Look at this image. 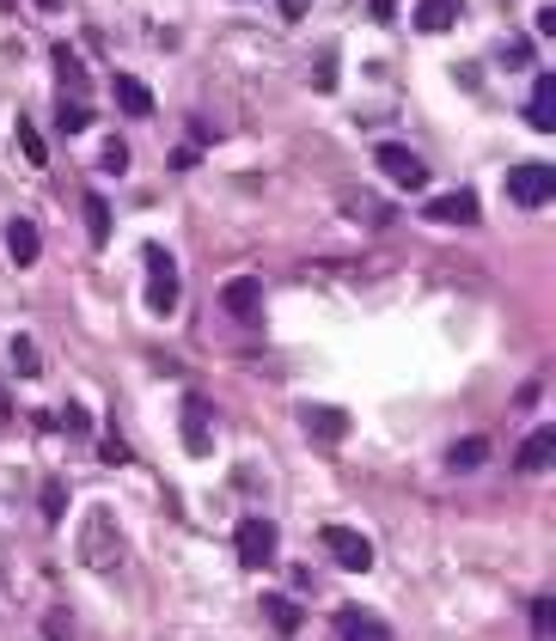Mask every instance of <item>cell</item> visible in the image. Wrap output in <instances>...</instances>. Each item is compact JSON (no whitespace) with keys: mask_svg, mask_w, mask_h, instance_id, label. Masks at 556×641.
<instances>
[{"mask_svg":"<svg viewBox=\"0 0 556 641\" xmlns=\"http://www.w3.org/2000/svg\"><path fill=\"white\" fill-rule=\"evenodd\" d=\"M74 556L79 568H93V575H117L122 563H129V537H122V520L117 508H86V520H79V537H74Z\"/></svg>","mask_w":556,"mask_h":641,"instance_id":"obj_1","label":"cell"},{"mask_svg":"<svg viewBox=\"0 0 556 641\" xmlns=\"http://www.w3.org/2000/svg\"><path fill=\"white\" fill-rule=\"evenodd\" d=\"M141 263H147V312H153V318H172L178 300H184V281H178L172 250H165V245H147Z\"/></svg>","mask_w":556,"mask_h":641,"instance_id":"obj_2","label":"cell"},{"mask_svg":"<svg viewBox=\"0 0 556 641\" xmlns=\"http://www.w3.org/2000/svg\"><path fill=\"white\" fill-rule=\"evenodd\" d=\"M318 544H324V556H331L336 568H349V575H367L373 568V537H361L355 525H324Z\"/></svg>","mask_w":556,"mask_h":641,"instance_id":"obj_3","label":"cell"},{"mask_svg":"<svg viewBox=\"0 0 556 641\" xmlns=\"http://www.w3.org/2000/svg\"><path fill=\"white\" fill-rule=\"evenodd\" d=\"M373 159H379V171L397 183V190H423V183H428V159L410 153L404 141H379V147H373Z\"/></svg>","mask_w":556,"mask_h":641,"instance_id":"obj_4","label":"cell"},{"mask_svg":"<svg viewBox=\"0 0 556 641\" xmlns=\"http://www.w3.org/2000/svg\"><path fill=\"white\" fill-rule=\"evenodd\" d=\"M276 525H269V520H238V532H233V549H238V563H245V568H252V575H257V568H269V563H276Z\"/></svg>","mask_w":556,"mask_h":641,"instance_id":"obj_5","label":"cell"},{"mask_svg":"<svg viewBox=\"0 0 556 641\" xmlns=\"http://www.w3.org/2000/svg\"><path fill=\"white\" fill-rule=\"evenodd\" d=\"M507 196H514L520 209H544V202L556 196V171L538 165V159H526V165L507 171Z\"/></svg>","mask_w":556,"mask_h":641,"instance_id":"obj_6","label":"cell"},{"mask_svg":"<svg viewBox=\"0 0 556 641\" xmlns=\"http://www.w3.org/2000/svg\"><path fill=\"white\" fill-rule=\"evenodd\" d=\"M178 428H184V452H190V458H209V452H214V409H209V397L190 392V397H184V416H178Z\"/></svg>","mask_w":556,"mask_h":641,"instance_id":"obj_7","label":"cell"},{"mask_svg":"<svg viewBox=\"0 0 556 641\" xmlns=\"http://www.w3.org/2000/svg\"><path fill=\"white\" fill-rule=\"evenodd\" d=\"M221 306L238 318V324H257V318H264V281H257V275H233V281L221 288Z\"/></svg>","mask_w":556,"mask_h":641,"instance_id":"obj_8","label":"cell"},{"mask_svg":"<svg viewBox=\"0 0 556 641\" xmlns=\"http://www.w3.org/2000/svg\"><path fill=\"white\" fill-rule=\"evenodd\" d=\"M336 635L343 641H392V623L379 611H361V605H336Z\"/></svg>","mask_w":556,"mask_h":641,"instance_id":"obj_9","label":"cell"},{"mask_svg":"<svg viewBox=\"0 0 556 641\" xmlns=\"http://www.w3.org/2000/svg\"><path fill=\"white\" fill-rule=\"evenodd\" d=\"M7 263H13V269H31V263L43 257V238H38V221H25V214H13V221H7Z\"/></svg>","mask_w":556,"mask_h":641,"instance_id":"obj_10","label":"cell"},{"mask_svg":"<svg viewBox=\"0 0 556 641\" xmlns=\"http://www.w3.org/2000/svg\"><path fill=\"white\" fill-rule=\"evenodd\" d=\"M300 428L312 434L318 446L349 440V416H343V409H331V404H300Z\"/></svg>","mask_w":556,"mask_h":641,"instance_id":"obj_11","label":"cell"},{"mask_svg":"<svg viewBox=\"0 0 556 641\" xmlns=\"http://www.w3.org/2000/svg\"><path fill=\"white\" fill-rule=\"evenodd\" d=\"M55 79H62V105H93V86H86V67L67 43H55Z\"/></svg>","mask_w":556,"mask_h":641,"instance_id":"obj_12","label":"cell"},{"mask_svg":"<svg viewBox=\"0 0 556 641\" xmlns=\"http://www.w3.org/2000/svg\"><path fill=\"white\" fill-rule=\"evenodd\" d=\"M423 214H428L435 226H477V214H483V209H477L471 190H452V196H435Z\"/></svg>","mask_w":556,"mask_h":641,"instance_id":"obj_13","label":"cell"},{"mask_svg":"<svg viewBox=\"0 0 556 641\" xmlns=\"http://www.w3.org/2000/svg\"><path fill=\"white\" fill-rule=\"evenodd\" d=\"M526 477H538V471H550L556 464V428H532L526 434V446H520V458H514Z\"/></svg>","mask_w":556,"mask_h":641,"instance_id":"obj_14","label":"cell"},{"mask_svg":"<svg viewBox=\"0 0 556 641\" xmlns=\"http://www.w3.org/2000/svg\"><path fill=\"white\" fill-rule=\"evenodd\" d=\"M526 122L538 135H550L556 129V74H538L532 79V105H526Z\"/></svg>","mask_w":556,"mask_h":641,"instance_id":"obj_15","label":"cell"},{"mask_svg":"<svg viewBox=\"0 0 556 641\" xmlns=\"http://www.w3.org/2000/svg\"><path fill=\"white\" fill-rule=\"evenodd\" d=\"M459 25V0H416V31L440 38V31Z\"/></svg>","mask_w":556,"mask_h":641,"instance_id":"obj_16","label":"cell"},{"mask_svg":"<svg viewBox=\"0 0 556 641\" xmlns=\"http://www.w3.org/2000/svg\"><path fill=\"white\" fill-rule=\"evenodd\" d=\"M264 617H269V629H276V635H300V605L288 599V592H264Z\"/></svg>","mask_w":556,"mask_h":641,"instance_id":"obj_17","label":"cell"},{"mask_svg":"<svg viewBox=\"0 0 556 641\" xmlns=\"http://www.w3.org/2000/svg\"><path fill=\"white\" fill-rule=\"evenodd\" d=\"M117 105L129 110V117H153V92H147L135 74H117Z\"/></svg>","mask_w":556,"mask_h":641,"instance_id":"obj_18","label":"cell"},{"mask_svg":"<svg viewBox=\"0 0 556 641\" xmlns=\"http://www.w3.org/2000/svg\"><path fill=\"white\" fill-rule=\"evenodd\" d=\"M7 361H13L19 380H38V373H43V354H38V342H31V336H13V342H7Z\"/></svg>","mask_w":556,"mask_h":641,"instance_id":"obj_19","label":"cell"},{"mask_svg":"<svg viewBox=\"0 0 556 641\" xmlns=\"http://www.w3.org/2000/svg\"><path fill=\"white\" fill-rule=\"evenodd\" d=\"M483 458H490V440H483V434H471V440H459L447 452V464H452V471H477Z\"/></svg>","mask_w":556,"mask_h":641,"instance_id":"obj_20","label":"cell"},{"mask_svg":"<svg viewBox=\"0 0 556 641\" xmlns=\"http://www.w3.org/2000/svg\"><path fill=\"white\" fill-rule=\"evenodd\" d=\"M19 153H25V165H50V147H43V135H38V122L31 117H19Z\"/></svg>","mask_w":556,"mask_h":641,"instance_id":"obj_21","label":"cell"},{"mask_svg":"<svg viewBox=\"0 0 556 641\" xmlns=\"http://www.w3.org/2000/svg\"><path fill=\"white\" fill-rule=\"evenodd\" d=\"M86 233H93V245H110V209H105V196H86Z\"/></svg>","mask_w":556,"mask_h":641,"instance_id":"obj_22","label":"cell"},{"mask_svg":"<svg viewBox=\"0 0 556 641\" xmlns=\"http://www.w3.org/2000/svg\"><path fill=\"white\" fill-rule=\"evenodd\" d=\"M550 635H556V605L532 599V641H550Z\"/></svg>","mask_w":556,"mask_h":641,"instance_id":"obj_23","label":"cell"},{"mask_svg":"<svg viewBox=\"0 0 556 641\" xmlns=\"http://www.w3.org/2000/svg\"><path fill=\"white\" fill-rule=\"evenodd\" d=\"M495 62H502V67H526L532 62V43L526 38H507L502 50H495Z\"/></svg>","mask_w":556,"mask_h":641,"instance_id":"obj_24","label":"cell"},{"mask_svg":"<svg viewBox=\"0 0 556 641\" xmlns=\"http://www.w3.org/2000/svg\"><path fill=\"white\" fill-rule=\"evenodd\" d=\"M43 635H50V641H79V635H74V617H67V611H50V617H43Z\"/></svg>","mask_w":556,"mask_h":641,"instance_id":"obj_25","label":"cell"},{"mask_svg":"<svg viewBox=\"0 0 556 641\" xmlns=\"http://www.w3.org/2000/svg\"><path fill=\"white\" fill-rule=\"evenodd\" d=\"M55 117H62V129H67V135H79L86 122H93V105H62Z\"/></svg>","mask_w":556,"mask_h":641,"instance_id":"obj_26","label":"cell"},{"mask_svg":"<svg viewBox=\"0 0 556 641\" xmlns=\"http://www.w3.org/2000/svg\"><path fill=\"white\" fill-rule=\"evenodd\" d=\"M55 421H62L67 434H86V428H93V416H86V404H62V416H55Z\"/></svg>","mask_w":556,"mask_h":641,"instance_id":"obj_27","label":"cell"},{"mask_svg":"<svg viewBox=\"0 0 556 641\" xmlns=\"http://www.w3.org/2000/svg\"><path fill=\"white\" fill-rule=\"evenodd\" d=\"M62 508H67V495H62V483H43V520H62Z\"/></svg>","mask_w":556,"mask_h":641,"instance_id":"obj_28","label":"cell"},{"mask_svg":"<svg viewBox=\"0 0 556 641\" xmlns=\"http://www.w3.org/2000/svg\"><path fill=\"white\" fill-rule=\"evenodd\" d=\"M98 458H105V464H129V446H122V434H105V446H98Z\"/></svg>","mask_w":556,"mask_h":641,"instance_id":"obj_29","label":"cell"},{"mask_svg":"<svg viewBox=\"0 0 556 641\" xmlns=\"http://www.w3.org/2000/svg\"><path fill=\"white\" fill-rule=\"evenodd\" d=\"M98 165H105V171H129V147H122V141H110L105 153H98Z\"/></svg>","mask_w":556,"mask_h":641,"instance_id":"obj_30","label":"cell"},{"mask_svg":"<svg viewBox=\"0 0 556 641\" xmlns=\"http://www.w3.org/2000/svg\"><path fill=\"white\" fill-rule=\"evenodd\" d=\"M318 86H324V92L336 86V50H324V55H318Z\"/></svg>","mask_w":556,"mask_h":641,"instance_id":"obj_31","label":"cell"},{"mask_svg":"<svg viewBox=\"0 0 556 641\" xmlns=\"http://www.w3.org/2000/svg\"><path fill=\"white\" fill-rule=\"evenodd\" d=\"M13 421V392H7V380H0V428Z\"/></svg>","mask_w":556,"mask_h":641,"instance_id":"obj_32","label":"cell"},{"mask_svg":"<svg viewBox=\"0 0 556 641\" xmlns=\"http://www.w3.org/2000/svg\"><path fill=\"white\" fill-rule=\"evenodd\" d=\"M373 19H379V25H385V19H397V0H373Z\"/></svg>","mask_w":556,"mask_h":641,"instance_id":"obj_33","label":"cell"},{"mask_svg":"<svg viewBox=\"0 0 556 641\" xmlns=\"http://www.w3.org/2000/svg\"><path fill=\"white\" fill-rule=\"evenodd\" d=\"M7 611H13V580L0 575V617H7Z\"/></svg>","mask_w":556,"mask_h":641,"instance_id":"obj_34","label":"cell"},{"mask_svg":"<svg viewBox=\"0 0 556 641\" xmlns=\"http://www.w3.org/2000/svg\"><path fill=\"white\" fill-rule=\"evenodd\" d=\"M281 13H288V19H300V13H306V0H281Z\"/></svg>","mask_w":556,"mask_h":641,"instance_id":"obj_35","label":"cell"},{"mask_svg":"<svg viewBox=\"0 0 556 641\" xmlns=\"http://www.w3.org/2000/svg\"><path fill=\"white\" fill-rule=\"evenodd\" d=\"M38 13H62V0H38Z\"/></svg>","mask_w":556,"mask_h":641,"instance_id":"obj_36","label":"cell"}]
</instances>
